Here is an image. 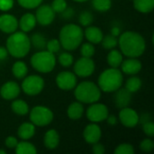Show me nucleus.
<instances>
[{
	"mask_svg": "<svg viewBox=\"0 0 154 154\" xmlns=\"http://www.w3.org/2000/svg\"><path fill=\"white\" fill-rule=\"evenodd\" d=\"M119 47L124 55L128 58H138L145 51L144 38L136 32L127 31L122 33L118 40Z\"/></svg>",
	"mask_w": 154,
	"mask_h": 154,
	"instance_id": "nucleus-1",
	"label": "nucleus"
},
{
	"mask_svg": "<svg viewBox=\"0 0 154 154\" xmlns=\"http://www.w3.org/2000/svg\"><path fill=\"white\" fill-rule=\"evenodd\" d=\"M30 38L23 32H14L7 38L6 49L14 58H23L31 50Z\"/></svg>",
	"mask_w": 154,
	"mask_h": 154,
	"instance_id": "nucleus-2",
	"label": "nucleus"
},
{
	"mask_svg": "<svg viewBox=\"0 0 154 154\" xmlns=\"http://www.w3.org/2000/svg\"><path fill=\"white\" fill-rule=\"evenodd\" d=\"M83 40V31L80 26L69 23L60 32V43L67 51H74L80 46Z\"/></svg>",
	"mask_w": 154,
	"mask_h": 154,
	"instance_id": "nucleus-3",
	"label": "nucleus"
},
{
	"mask_svg": "<svg viewBox=\"0 0 154 154\" xmlns=\"http://www.w3.org/2000/svg\"><path fill=\"white\" fill-rule=\"evenodd\" d=\"M124 77L117 68H110L104 70L98 78V88L100 90L111 93L116 92L123 85Z\"/></svg>",
	"mask_w": 154,
	"mask_h": 154,
	"instance_id": "nucleus-4",
	"label": "nucleus"
},
{
	"mask_svg": "<svg viewBox=\"0 0 154 154\" xmlns=\"http://www.w3.org/2000/svg\"><path fill=\"white\" fill-rule=\"evenodd\" d=\"M74 95L80 103L93 104L100 99L101 90L94 82L84 81L76 87Z\"/></svg>",
	"mask_w": 154,
	"mask_h": 154,
	"instance_id": "nucleus-5",
	"label": "nucleus"
},
{
	"mask_svg": "<svg viewBox=\"0 0 154 154\" xmlns=\"http://www.w3.org/2000/svg\"><path fill=\"white\" fill-rule=\"evenodd\" d=\"M31 64L35 70L41 73H49L54 69L56 59L53 53L48 51H41L32 56Z\"/></svg>",
	"mask_w": 154,
	"mask_h": 154,
	"instance_id": "nucleus-6",
	"label": "nucleus"
},
{
	"mask_svg": "<svg viewBox=\"0 0 154 154\" xmlns=\"http://www.w3.org/2000/svg\"><path fill=\"white\" fill-rule=\"evenodd\" d=\"M30 120L34 125L43 127L51 123L53 120V113L46 106H37L32 109L30 113Z\"/></svg>",
	"mask_w": 154,
	"mask_h": 154,
	"instance_id": "nucleus-7",
	"label": "nucleus"
},
{
	"mask_svg": "<svg viewBox=\"0 0 154 154\" xmlns=\"http://www.w3.org/2000/svg\"><path fill=\"white\" fill-rule=\"evenodd\" d=\"M44 88V80L37 75L28 76L22 83V90L28 96H36Z\"/></svg>",
	"mask_w": 154,
	"mask_h": 154,
	"instance_id": "nucleus-8",
	"label": "nucleus"
},
{
	"mask_svg": "<svg viewBox=\"0 0 154 154\" xmlns=\"http://www.w3.org/2000/svg\"><path fill=\"white\" fill-rule=\"evenodd\" d=\"M108 108L104 104L93 103L87 110V118L92 123L105 121L108 116Z\"/></svg>",
	"mask_w": 154,
	"mask_h": 154,
	"instance_id": "nucleus-9",
	"label": "nucleus"
},
{
	"mask_svg": "<svg viewBox=\"0 0 154 154\" xmlns=\"http://www.w3.org/2000/svg\"><path fill=\"white\" fill-rule=\"evenodd\" d=\"M95 70V63L91 58L82 57L79 59L74 65L75 74L79 77L86 78L93 74Z\"/></svg>",
	"mask_w": 154,
	"mask_h": 154,
	"instance_id": "nucleus-10",
	"label": "nucleus"
},
{
	"mask_svg": "<svg viewBox=\"0 0 154 154\" xmlns=\"http://www.w3.org/2000/svg\"><path fill=\"white\" fill-rule=\"evenodd\" d=\"M139 115L137 112L128 106L121 109L119 113V119L122 125L128 128H134L139 124Z\"/></svg>",
	"mask_w": 154,
	"mask_h": 154,
	"instance_id": "nucleus-11",
	"label": "nucleus"
},
{
	"mask_svg": "<svg viewBox=\"0 0 154 154\" xmlns=\"http://www.w3.org/2000/svg\"><path fill=\"white\" fill-rule=\"evenodd\" d=\"M56 84L62 90H71L77 85L76 75L69 71H62L56 77Z\"/></svg>",
	"mask_w": 154,
	"mask_h": 154,
	"instance_id": "nucleus-12",
	"label": "nucleus"
},
{
	"mask_svg": "<svg viewBox=\"0 0 154 154\" xmlns=\"http://www.w3.org/2000/svg\"><path fill=\"white\" fill-rule=\"evenodd\" d=\"M35 18L37 23H39L41 25L46 26L53 22L55 18V12L53 11L51 6L43 5L39 6V8L37 9Z\"/></svg>",
	"mask_w": 154,
	"mask_h": 154,
	"instance_id": "nucleus-13",
	"label": "nucleus"
},
{
	"mask_svg": "<svg viewBox=\"0 0 154 154\" xmlns=\"http://www.w3.org/2000/svg\"><path fill=\"white\" fill-rule=\"evenodd\" d=\"M20 91V87L16 82L7 81L1 87L0 95L5 100H12L19 96Z\"/></svg>",
	"mask_w": 154,
	"mask_h": 154,
	"instance_id": "nucleus-14",
	"label": "nucleus"
},
{
	"mask_svg": "<svg viewBox=\"0 0 154 154\" xmlns=\"http://www.w3.org/2000/svg\"><path fill=\"white\" fill-rule=\"evenodd\" d=\"M18 21L17 19L9 14L0 15V30L5 33H12L17 30Z\"/></svg>",
	"mask_w": 154,
	"mask_h": 154,
	"instance_id": "nucleus-15",
	"label": "nucleus"
},
{
	"mask_svg": "<svg viewBox=\"0 0 154 154\" xmlns=\"http://www.w3.org/2000/svg\"><path fill=\"white\" fill-rule=\"evenodd\" d=\"M83 136L88 143L94 144L96 143H98L101 138V129L96 124H90L87 125L84 129Z\"/></svg>",
	"mask_w": 154,
	"mask_h": 154,
	"instance_id": "nucleus-16",
	"label": "nucleus"
},
{
	"mask_svg": "<svg viewBox=\"0 0 154 154\" xmlns=\"http://www.w3.org/2000/svg\"><path fill=\"white\" fill-rule=\"evenodd\" d=\"M115 96V104L117 108H124L130 105L132 100V93L128 91L125 88H118L116 91Z\"/></svg>",
	"mask_w": 154,
	"mask_h": 154,
	"instance_id": "nucleus-17",
	"label": "nucleus"
},
{
	"mask_svg": "<svg viewBox=\"0 0 154 154\" xmlns=\"http://www.w3.org/2000/svg\"><path fill=\"white\" fill-rule=\"evenodd\" d=\"M121 68L124 73L127 75H135L142 69V63L136 58H129L123 60Z\"/></svg>",
	"mask_w": 154,
	"mask_h": 154,
	"instance_id": "nucleus-18",
	"label": "nucleus"
},
{
	"mask_svg": "<svg viewBox=\"0 0 154 154\" xmlns=\"http://www.w3.org/2000/svg\"><path fill=\"white\" fill-rule=\"evenodd\" d=\"M44 146L49 150H54L58 147L60 143V135L58 132L54 129L49 130L43 138Z\"/></svg>",
	"mask_w": 154,
	"mask_h": 154,
	"instance_id": "nucleus-19",
	"label": "nucleus"
},
{
	"mask_svg": "<svg viewBox=\"0 0 154 154\" xmlns=\"http://www.w3.org/2000/svg\"><path fill=\"white\" fill-rule=\"evenodd\" d=\"M36 23L37 21H36L35 15H33L31 13H27V14H24L21 17L20 22L18 23V25L20 26L22 32H28L35 27Z\"/></svg>",
	"mask_w": 154,
	"mask_h": 154,
	"instance_id": "nucleus-20",
	"label": "nucleus"
},
{
	"mask_svg": "<svg viewBox=\"0 0 154 154\" xmlns=\"http://www.w3.org/2000/svg\"><path fill=\"white\" fill-rule=\"evenodd\" d=\"M85 36L87 40L91 43H99L101 42L104 35L102 31L96 26H88L85 30Z\"/></svg>",
	"mask_w": 154,
	"mask_h": 154,
	"instance_id": "nucleus-21",
	"label": "nucleus"
},
{
	"mask_svg": "<svg viewBox=\"0 0 154 154\" xmlns=\"http://www.w3.org/2000/svg\"><path fill=\"white\" fill-rule=\"evenodd\" d=\"M84 113V107L80 102H73L69 105L67 110L68 116L71 120H79L81 118Z\"/></svg>",
	"mask_w": 154,
	"mask_h": 154,
	"instance_id": "nucleus-22",
	"label": "nucleus"
},
{
	"mask_svg": "<svg viewBox=\"0 0 154 154\" xmlns=\"http://www.w3.org/2000/svg\"><path fill=\"white\" fill-rule=\"evenodd\" d=\"M18 136L23 140H28L32 138L35 134V127L32 123H23L22 124L17 131Z\"/></svg>",
	"mask_w": 154,
	"mask_h": 154,
	"instance_id": "nucleus-23",
	"label": "nucleus"
},
{
	"mask_svg": "<svg viewBox=\"0 0 154 154\" xmlns=\"http://www.w3.org/2000/svg\"><path fill=\"white\" fill-rule=\"evenodd\" d=\"M134 8L143 14L151 13L154 8V0H134Z\"/></svg>",
	"mask_w": 154,
	"mask_h": 154,
	"instance_id": "nucleus-24",
	"label": "nucleus"
},
{
	"mask_svg": "<svg viewBox=\"0 0 154 154\" xmlns=\"http://www.w3.org/2000/svg\"><path fill=\"white\" fill-rule=\"evenodd\" d=\"M123 55L117 50H112L107 55V63L111 68H118L123 62Z\"/></svg>",
	"mask_w": 154,
	"mask_h": 154,
	"instance_id": "nucleus-25",
	"label": "nucleus"
},
{
	"mask_svg": "<svg viewBox=\"0 0 154 154\" xmlns=\"http://www.w3.org/2000/svg\"><path fill=\"white\" fill-rule=\"evenodd\" d=\"M12 72L16 79H23L27 75L28 68L24 62L16 61L14 63V65L12 67Z\"/></svg>",
	"mask_w": 154,
	"mask_h": 154,
	"instance_id": "nucleus-26",
	"label": "nucleus"
},
{
	"mask_svg": "<svg viewBox=\"0 0 154 154\" xmlns=\"http://www.w3.org/2000/svg\"><path fill=\"white\" fill-rule=\"evenodd\" d=\"M11 108L13 112L18 116H24L29 112V106L27 103L21 99L14 100L11 105Z\"/></svg>",
	"mask_w": 154,
	"mask_h": 154,
	"instance_id": "nucleus-27",
	"label": "nucleus"
},
{
	"mask_svg": "<svg viewBox=\"0 0 154 154\" xmlns=\"http://www.w3.org/2000/svg\"><path fill=\"white\" fill-rule=\"evenodd\" d=\"M14 149L17 154H35L37 152L35 146L28 142L18 143Z\"/></svg>",
	"mask_w": 154,
	"mask_h": 154,
	"instance_id": "nucleus-28",
	"label": "nucleus"
},
{
	"mask_svg": "<svg viewBox=\"0 0 154 154\" xmlns=\"http://www.w3.org/2000/svg\"><path fill=\"white\" fill-rule=\"evenodd\" d=\"M30 41H31V44H32L33 47L36 48V49L43 50L44 48H46V43H47L46 38L41 33L32 34Z\"/></svg>",
	"mask_w": 154,
	"mask_h": 154,
	"instance_id": "nucleus-29",
	"label": "nucleus"
},
{
	"mask_svg": "<svg viewBox=\"0 0 154 154\" xmlns=\"http://www.w3.org/2000/svg\"><path fill=\"white\" fill-rule=\"evenodd\" d=\"M142 87V80L137 77H132L127 79L125 84V88L131 93L137 92Z\"/></svg>",
	"mask_w": 154,
	"mask_h": 154,
	"instance_id": "nucleus-30",
	"label": "nucleus"
},
{
	"mask_svg": "<svg viewBox=\"0 0 154 154\" xmlns=\"http://www.w3.org/2000/svg\"><path fill=\"white\" fill-rule=\"evenodd\" d=\"M93 7L99 12H106L111 8V0H92Z\"/></svg>",
	"mask_w": 154,
	"mask_h": 154,
	"instance_id": "nucleus-31",
	"label": "nucleus"
},
{
	"mask_svg": "<svg viewBox=\"0 0 154 154\" xmlns=\"http://www.w3.org/2000/svg\"><path fill=\"white\" fill-rule=\"evenodd\" d=\"M101 42H102L103 47L105 49H107V50L114 49L118 44V39L112 34H109V35H106V37H103Z\"/></svg>",
	"mask_w": 154,
	"mask_h": 154,
	"instance_id": "nucleus-32",
	"label": "nucleus"
},
{
	"mask_svg": "<svg viewBox=\"0 0 154 154\" xmlns=\"http://www.w3.org/2000/svg\"><path fill=\"white\" fill-rule=\"evenodd\" d=\"M59 63L63 67H69L73 63V56L68 52H62L58 58Z\"/></svg>",
	"mask_w": 154,
	"mask_h": 154,
	"instance_id": "nucleus-33",
	"label": "nucleus"
},
{
	"mask_svg": "<svg viewBox=\"0 0 154 154\" xmlns=\"http://www.w3.org/2000/svg\"><path fill=\"white\" fill-rule=\"evenodd\" d=\"M79 23L82 26H88L93 22V15H92V14L90 12L85 11V12H83V13H81L79 14Z\"/></svg>",
	"mask_w": 154,
	"mask_h": 154,
	"instance_id": "nucleus-34",
	"label": "nucleus"
},
{
	"mask_svg": "<svg viewBox=\"0 0 154 154\" xmlns=\"http://www.w3.org/2000/svg\"><path fill=\"white\" fill-rule=\"evenodd\" d=\"M95 47L93 46V44L90 42L88 43H84L81 46L80 49V52L82 57H87V58H91L94 54H95Z\"/></svg>",
	"mask_w": 154,
	"mask_h": 154,
	"instance_id": "nucleus-35",
	"label": "nucleus"
},
{
	"mask_svg": "<svg viewBox=\"0 0 154 154\" xmlns=\"http://www.w3.org/2000/svg\"><path fill=\"white\" fill-rule=\"evenodd\" d=\"M134 149L133 145L129 143H122L118 145L116 150L115 154H134Z\"/></svg>",
	"mask_w": 154,
	"mask_h": 154,
	"instance_id": "nucleus-36",
	"label": "nucleus"
},
{
	"mask_svg": "<svg viewBox=\"0 0 154 154\" xmlns=\"http://www.w3.org/2000/svg\"><path fill=\"white\" fill-rule=\"evenodd\" d=\"M17 1L21 6H23V8H27V9L36 8L42 2V0H17Z\"/></svg>",
	"mask_w": 154,
	"mask_h": 154,
	"instance_id": "nucleus-37",
	"label": "nucleus"
},
{
	"mask_svg": "<svg viewBox=\"0 0 154 154\" xmlns=\"http://www.w3.org/2000/svg\"><path fill=\"white\" fill-rule=\"evenodd\" d=\"M51 6L55 13H62L67 8V2L66 0H53Z\"/></svg>",
	"mask_w": 154,
	"mask_h": 154,
	"instance_id": "nucleus-38",
	"label": "nucleus"
},
{
	"mask_svg": "<svg viewBox=\"0 0 154 154\" xmlns=\"http://www.w3.org/2000/svg\"><path fill=\"white\" fill-rule=\"evenodd\" d=\"M46 48H47V51L51 52V53H56L60 51V41L59 40H56V39H52L49 42H47L46 43Z\"/></svg>",
	"mask_w": 154,
	"mask_h": 154,
	"instance_id": "nucleus-39",
	"label": "nucleus"
},
{
	"mask_svg": "<svg viewBox=\"0 0 154 154\" xmlns=\"http://www.w3.org/2000/svg\"><path fill=\"white\" fill-rule=\"evenodd\" d=\"M140 148L143 152H150L154 149V143L152 140L151 139H144L141 144H140Z\"/></svg>",
	"mask_w": 154,
	"mask_h": 154,
	"instance_id": "nucleus-40",
	"label": "nucleus"
},
{
	"mask_svg": "<svg viewBox=\"0 0 154 154\" xmlns=\"http://www.w3.org/2000/svg\"><path fill=\"white\" fill-rule=\"evenodd\" d=\"M143 130L144 134L150 137L154 136V124L152 121H148L143 124Z\"/></svg>",
	"mask_w": 154,
	"mask_h": 154,
	"instance_id": "nucleus-41",
	"label": "nucleus"
},
{
	"mask_svg": "<svg viewBox=\"0 0 154 154\" xmlns=\"http://www.w3.org/2000/svg\"><path fill=\"white\" fill-rule=\"evenodd\" d=\"M14 5V0H0V10L8 11Z\"/></svg>",
	"mask_w": 154,
	"mask_h": 154,
	"instance_id": "nucleus-42",
	"label": "nucleus"
},
{
	"mask_svg": "<svg viewBox=\"0 0 154 154\" xmlns=\"http://www.w3.org/2000/svg\"><path fill=\"white\" fill-rule=\"evenodd\" d=\"M17 143H18V141L14 136H8L5 139V145H6V147H8L10 149H14L16 147Z\"/></svg>",
	"mask_w": 154,
	"mask_h": 154,
	"instance_id": "nucleus-43",
	"label": "nucleus"
},
{
	"mask_svg": "<svg viewBox=\"0 0 154 154\" xmlns=\"http://www.w3.org/2000/svg\"><path fill=\"white\" fill-rule=\"evenodd\" d=\"M92 151L95 154H103L106 152L104 145L101 144V143H96L93 144Z\"/></svg>",
	"mask_w": 154,
	"mask_h": 154,
	"instance_id": "nucleus-44",
	"label": "nucleus"
},
{
	"mask_svg": "<svg viewBox=\"0 0 154 154\" xmlns=\"http://www.w3.org/2000/svg\"><path fill=\"white\" fill-rule=\"evenodd\" d=\"M106 120L107 121L108 125H110L112 126H114V125H116L117 124V118L115 116H113V115H111V116L108 115V116H107V118Z\"/></svg>",
	"mask_w": 154,
	"mask_h": 154,
	"instance_id": "nucleus-45",
	"label": "nucleus"
},
{
	"mask_svg": "<svg viewBox=\"0 0 154 154\" xmlns=\"http://www.w3.org/2000/svg\"><path fill=\"white\" fill-rule=\"evenodd\" d=\"M8 56V51L5 47H0V60H4Z\"/></svg>",
	"mask_w": 154,
	"mask_h": 154,
	"instance_id": "nucleus-46",
	"label": "nucleus"
},
{
	"mask_svg": "<svg viewBox=\"0 0 154 154\" xmlns=\"http://www.w3.org/2000/svg\"><path fill=\"white\" fill-rule=\"evenodd\" d=\"M74 12L72 10V8H66L63 12H62V15L64 18H70L73 15Z\"/></svg>",
	"mask_w": 154,
	"mask_h": 154,
	"instance_id": "nucleus-47",
	"label": "nucleus"
},
{
	"mask_svg": "<svg viewBox=\"0 0 154 154\" xmlns=\"http://www.w3.org/2000/svg\"><path fill=\"white\" fill-rule=\"evenodd\" d=\"M111 34L114 35V36H116V37H117L120 34V29L118 27H113L112 32H111Z\"/></svg>",
	"mask_w": 154,
	"mask_h": 154,
	"instance_id": "nucleus-48",
	"label": "nucleus"
},
{
	"mask_svg": "<svg viewBox=\"0 0 154 154\" xmlns=\"http://www.w3.org/2000/svg\"><path fill=\"white\" fill-rule=\"evenodd\" d=\"M74 1H76V2H79V3H82V2H86V1H88V0H74Z\"/></svg>",
	"mask_w": 154,
	"mask_h": 154,
	"instance_id": "nucleus-49",
	"label": "nucleus"
},
{
	"mask_svg": "<svg viewBox=\"0 0 154 154\" xmlns=\"http://www.w3.org/2000/svg\"><path fill=\"white\" fill-rule=\"evenodd\" d=\"M5 151H4V150H0V154H5Z\"/></svg>",
	"mask_w": 154,
	"mask_h": 154,
	"instance_id": "nucleus-50",
	"label": "nucleus"
}]
</instances>
